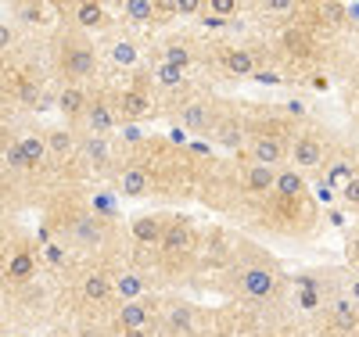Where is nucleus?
I'll return each instance as SVG.
<instances>
[{
	"label": "nucleus",
	"instance_id": "bb28decb",
	"mask_svg": "<svg viewBox=\"0 0 359 337\" xmlns=\"http://www.w3.org/2000/svg\"><path fill=\"white\" fill-rule=\"evenodd\" d=\"M352 176H355V172H352V165H348L345 158H338V162L331 165V172H327V179H331L334 187H345V183H348Z\"/></svg>",
	"mask_w": 359,
	"mask_h": 337
},
{
	"label": "nucleus",
	"instance_id": "c85d7f7f",
	"mask_svg": "<svg viewBox=\"0 0 359 337\" xmlns=\"http://www.w3.org/2000/svg\"><path fill=\"white\" fill-rule=\"evenodd\" d=\"M158 83L162 86H180V83H184V69H176V65H169V61H162V65H158Z\"/></svg>",
	"mask_w": 359,
	"mask_h": 337
},
{
	"label": "nucleus",
	"instance_id": "aec40b11",
	"mask_svg": "<svg viewBox=\"0 0 359 337\" xmlns=\"http://www.w3.org/2000/svg\"><path fill=\"white\" fill-rule=\"evenodd\" d=\"M140 291H144V280L133 277V273H126V277L115 280V294L123 298V301H140Z\"/></svg>",
	"mask_w": 359,
	"mask_h": 337
},
{
	"label": "nucleus",
	"instance_id": "5fc2aeb1",
	"mask_svg": "<svg viewBox=\"0 0 359 337\" xmlns=\"http://www.w3.org/2000/svg\"><path fill=\"white\" fill-rule=\"evenodd\" d=\"M345 15H348V18H359V4H348V8H345Z\"/></svg>",
	"mask_w": 359,
	"mask_h": 337
},
{
	"label": "nucleus",
	"instance_id": "6ab92c4d",
	"mask_svg": "<svg viewBox=\"0 0 359 337\" xmlns=\"http://www.w3.org/2000/svg\"><path fill=\"white\" fill-rule=\"evenodd\" d=\"M155 11H158V4H151V0H126L123 4V15L130 22H151Z\"/></svg>",
	"mask_w": 359,
	"mask_h": 337
},
{
	"label": "nucleus",
	"instance_id": "37998d69",
	"mask_svg": "<svg viewBox=\"0 0 359 337\" xmlns=\"http://www.w3.org/2000/svg\"><path fill=\"white\" fill-rule=\"evenodd\" d=\"M123 137H126L130 144H137V140H144V130H140V126H126V130H123Z\"/></svg>",
	"mask_w": 359,
	"mask_h": 337
},
{
	"label": "nucleus",
	"instance_id": "4be33fe9",
	"mask_svg": "<svg viewBox=\"0 0 359 337\" xmlns=\"http://www.w3.org/2000/svg\"><path fill=\"white\" fill-rule=\"evenodd\" d=\"M187 244H191V233H187V226H184V223L169 226V230H165V237H162V248H165V252H184Z\"/></svg>",
	"mask_w": 359,
	"mask_h": 337
},
{
	"label": "nucleus",
	"instance_id": "79ce46f5",
	"mask_svg": "<svg viewBox=\"0 0 359 337\" xmlns=\"http://www.w3.org/2000/svg\"><path fill=\"white\" fill-rule=\"evenodd\" d=\"M47 259H50L54 266H62V262H65V252L57 248V244H47Z\"/></svg>",
	"mask_w": 359,
	"mask_h": 337
},
{
	"label": "nucleus",
	"instance_id": "1a4fd4ad",
	"mask_svg": "<svg viewBox=\"0 0 359 337\" xmlns=\"http://www.w3.org/2000/svg\"><path fill=\"white\" fill-rule=\"evenodd\" d=\"M331 316H334V326L338 330H355L359 326V305L352 298H338L331 305Z\"/></svg>",
	"mask_w": 359,
	"mask_h": 337
},
{
	"label": "nucleus",
	"instance_id": "9d476101",
	"mask_svg": "<svg viewBox=\"0 0 359 337\" xmlns=\"http://www.w3.org/2000/svg\"><path fill=\"white\" fill-rule=\"evenodd\" d=\"M277 176L273 165H252L248 169V191L252 194H266V191H277Z\"/></svg>",
	"mask_w": 359,
	"mask_h": 337
},
{
	"label": "nucleus",
	"instance_id": "09e8293b",
	"mask_svg": "<svg viewBox=\"0 0 359 337\" xmlns=\"http://www.w3.org/2000/svg\"><path fill=\"white\" fill-rule=\"evenodd\" d=\"M191 151H194V155H208V144H205V140H194Z\"/></svg>",
	"mask_w": 359,
	"mask_h": 337
},
{
	"label": "nucleus",
	"instance_id": "f03ea898",
	"mask_svg": "<svg viewBox=\"0 0 359 337\" xmlns=\"http://www.w3.org/2000/svg\"><path fill=\"white\" fill-rule=\"evenodd\" d=\"M241 284H245V291L252 298H269V294L277 291V273L266 269V266H252V269H245Z\"/></svg>",
	"mask_w": 359,
	"mask_h": 337
},
{
	"label": "nucleus",
	"instance_id": "dca6fc26",
	"mask_svg": "<svg viewBox=\"0 0 359 337\" xmlns=\"http://www.w3.org/2000/svg\"><path fill=\"white\" fill-rule=\"evenodd\" d=\"M83 155H86V162H90V165H108V158H111V151H108L104 137H97V133H90V137L83 140Z\"/></svg>",
	"mask_w": 359,
	"mask_h": 337
},
{
	"label": "nucleus",
	"instance_id": "f257e3e1",
	"mask_svg": "<svg viewBox=\"0 0 359 337\" xmlns=\"http://www.w3.org/2000/svg\"><path fill=\"white\" fill-rule=\"evenodd\" d=\"M62 69H65V76H72V79L94 76V69H97L94 47H90V43H69L65 54H62Z\"/></svg>",
	"mask_w": 359,
	"mask_h": 337
},
{
	"label": "nucleus",
	"instance_id": "de8ad7c7",
	"mask_svg": "<svg viewBox=\"0 0 359 337\" xmlns=\"http://www.w3.org/2000/svg\"><path fill=\"white\" fill-rule=\"evenodd\" d=\"M287 115H306V104H302V101H291V104H287Z\"/></svg>",
	"mask_w": 359,
	"mask_h": 337
},
{
	"label": "nucleus",
	"instance_id": "3c124183",
	"mask_svg": "<svg viewBox=\"0 0 359 337\" xmlns=\"http://www.w3.org/2000/svg\"><path fill=\"white\" fill-rule=\"evenodd\" d=\"M169 140H172V144H184V140H187V133H184V130H172V133H169Z\"/></svg>",
	"mask_w": 359,
	"mask_h": 337
},
{
	"label": "nucleus",
	"instance_id": "2eb2a0df",
	"mask_svg": "<svg viewBox=\"0 0 359 337\" xmlns=\"http://www.w3.org/2000/svg\"><path fill=\"white\" fill-rule=\"evenodd\" d=\"M57 108H62V111H65L69 118H76V115H86L90 101L83 97V90L69 86V90H62V97H57Z\"/></svg>",
	"mask_w": 359,
	"mask_h": 337
},
{
	"label": "nucleus",
	"instance_id": "cd10ccee",
	"mask_svg": "<svg viewBox=\"0 0 359 337\" xmlns=\"http://www.w3.org/2000/svg\"><path fill=\"white\" fill-rule=\"evenodd\" d=\"M165 61H169V65H176V69H187L191 65V50L180 47V43H169L165 47Z\"/></svg>",
	"mask_w": 359,
	"mask_h": 337
},
{
	"label": "nucleus",
	"instance_id": "a18cd8bd",
	"mask_svg": "<svg viewBox=\"0 0 359 337\" xmlns=\"http://www.w3.org/2000/svg\"><path fill=\"white\" fill-rule=\"evenodd\" d=\"M266 8H269V11H291L294 4H291V0H269Z\"/></svg>",
	"mask_w": 359,
	"mask_h": 337
},
{
	"label": "nucleus",
	"instance_id": "39448f33",
	"mask_svg": "<svg viewBox=\"0 0 359 337\" xmlns=\"http://www.w3.org/2000/svg\"><path fill=\"white\" fill-rule=\"evenodd\" d=\"M118 191H123L126 198H144L147 191H151V176H147L144 169L130 165L123 169V176H118Z\"/></svg>",
	"mask_w": 359,
	"mask_h": 337
},
{
	"label": "nucleus",
	"instance_id": "7ed1b4c3",
	"mask_svg": "<svg viewBox=\"0 0 359 337\" xmlns=\"http://www.w3.org/2000/svg\"><path fill=\"white\" fill-rule=\"evenodd\" d=\"M76 240L83 244V248H97V244L104 240V219L101 216H79L76 219Z\"/></svg>",
	"mask_w": 359,
	"mask_h": 337
},
{
	"label": "nucleus",
	"instance_id": "c756f323",
	"mask_svg": "<svg viewBox=\"0 0 359 337\" xmlns=\"http://www.w3.org/2000/svg\"><path fill=\"white\" fill-rule=\"evenodd\" d=\"M306 33H302V29H287V33H284V47L291 50V54H306Z\"/></svg>",
	"mask_w": 359,
	"mask_h": 337
},
{
	"label": "nucleus",
	"instance_id": "6e6d98bb",
	"mask_svg": "<svg viewBox=\"0 0 359 337\" xmlns=\"http://www.w3.org/2000/svg\"><path fill=\"white\" fill-rule=\"evenodd\" d=\"M352 301H355V305H359V277H355V280H352Z\"/></svg>",
	"mask_w": 359,
	"mask_h": 337
},
{
	"label": "nucleus",
	"instance_id": "c9c22d12",
	"mask_svg": "<svg viewBox=\"0 0 359 337\" xmlns=\"http://www.w3.org/2000/svg\"><path fill=\"white\" fill-rule=\"evenodd\" d=\"M94 216H101V219L104 216H115V198L111 194H97L94 198Z\"/></svg>",
	"mask_w": 359,
	"mask_h": 337
},
{
	"label": "nucleus",
	"instance_id": "a878e982",
	"mask_svg": "<svg viewBox=\"0 0 359 337\" xmlns=\"http://www.w3.org/2000/svg\"><path fill=\"white\" fill-rule=\"evenodd\" d=\"M184 122H187L191 130H208V108L205 104H187Z\"/></svg>",
	"mask_w": 359,
	"mask_h": 337
},
{
	"label": "nucleus",
	"instance_id": "58836bf2",
	"mask_svg": "<svg viewBox=\"0 0 359 337\" xmlns=\"http://www.w3.org/2000/svg\"><path fill=\"white\" fill-rule=\"evenodd\" d=\"M316 198H320L323 205H331V198H334V183H331V179H320V183H316Z\"/></svg>",
	"mask_w": 359,
	"mask_h": 337
},
{
	"label": "nucleus",
	"instance_id": "423d86ee",
	"mask_svg": "<svg viewBox=\"0 0 359 337\" xmlns=\"http://www.w3.org/2000/svg\"><path fill=\"white\" fill-rule=\"evenodd\" d=\"M323 162V144L313 140V137H302L294 140V165L298 169H316Z\"/></svg>",
	"mask_w": 359,
	"mask_h": 337
},
{
	"label": "nucleus",
	"instance_id": "b1692460",
	"mask_svg": "<svg viewBox=\"0 0 359 337\" xmlns=\"http://www.w3.org/2000/svg\"><path fill=\"white\" fill-rule=\"evenodd\" d=\"M147 111V97L140 94V90H130V94H123V118H140Z\"/></svg>",
	"mask_w": 359,
	"mask_h": 337
},
{
	"label": "nucleus",
	"instance_id": "473e14b6",
	"mask_svg": "<svg viewBox=\"0 0 359 337\" xmlns=\"http://www.w3.org/2000/svg\"><path fill=\"white\" fill-rule=\"evenodd\" d=\"M158 8L176 11V15H198V11H205V4H198V0H176V4H158Z\"/></svg>",
	"mask_w": 359,
	"mask_h": 337
},
{
	"label": "nucleus",
	"instance_id": "49530a36",
	"mask_svg": "<svg viewBox=\"0 0 359 337\" xmlns=\"http://www.w3.org/2000/svg\"><path fill=\"white\" fill-rule=\"evenodd\" d=\"M201 25H208V29H219V25H223V18H216V15H208V11H205Z\"/></svg>",
	"mask_w": 359,
	"mask_h": 337
},
{
	"label": "nucleus",
	"instance_id": "4c0bfd02",
	"mask_svg": "<svg viewBox=\"0 0 359 337\" xmlns=\"http://www.w3.org/2000/svg\"><path fill=\"white\" fill-rule=\"evenodd\" d=\"M341 198H345L352 208H359V176H352L345 187H341Z\"/></svg>",
	"mask_w": 359,
	"mask_h": 337
},
{
	"label": "nucleus",
	"instance_id": "ddd939ff",
	"mask_svg": "<svg viewBox=\"0 0 359 337\" xmlns=\"http://www.w3.org/2000/svg\"><path fill=\"white\" fill-rule=\"evenodd\" d=\"M306 191V179H302V172H294V169H284L280 176H277V194L284 198V201H294L298 194Z\"/></svg>",
	"mask_w": 359,
	"mask_h": 337
},
{
	"label": "nucleus",
	"instance_id": "7c9ffc66",
	"mask_svg": "<svg viewBox=\"0 0 359 337\" xmlns=\"http://www.w3.org/2000/svg\"><path fill=\"white\" fill-rule=\"evenodd\" d=\"M294 301H298V309H306V312L320 309V287H302Z\"/></svg>",
	"mask_w": 359,
	"mask_h": 337
},
{
	"label": "nucleus",
	"instance_id": "2f4dec72",
	"mask_svg": "<svg viewBox=\"0 0 359 337\" xmlns=\"http://www.w3.org/2000/svg\"><path fill=\"white\" fill-rule=\"evenodd\" d=\"M216 133H219V144H226V147H237V144H241V126H237V122H223Z\"/></svg>",
	"mask_w": 359,
	"mask_h": 337
},
{
	"label": "nucleus",
	"instance_id": "a19ab883",
	"mask_svg": "<svg viewBox=\"0 0 359 337\" xmlns=\"http://www.w3.org/2000/svg\"><path fill=\"white\" fill-rule=\"evenodd\" d=\"M22 101H25V104H33V101H40V86H33V83H25V86H22Z\"/></svg>",
	"mask_w": 359,
	"mask_h": 337
},
{
	"label": "nucleus",
	"instance_id": "f8f14e48",
	"mask_svg": "<svg viewBox=\"0 0 359 337\" xmlns=\"http://www.w3.org/2000/svg\"><path fill=\"white\" fill-rule=\"evenodd\" d=\"M111 291H115V284L104 277V273H90V277L83 280V298L86 301H104Z\"/></svg>",
	"mask_w": 359,
	"mask_h": 337
},
{
	"label": "nucleus",
	"instance_id": "ea45409f",
	"mask_svg": "<svg viewBox=\"0 0 359 337\" xmlns=\"http://www.w3.org/2000/svg\"><path fill=\"white\" fill-rule=\"evenodd\" d=\"M8 165H11V169H29V162H25V155H22V147H18V144L8 151Z\"/></svg>",
	"mask_w": 359,
	"mask_h": 337
},
{
	"label": "nucleus",
	"instance_id": "f3484780",
	"mask_svg": "<svg viewBox=\"0 0 359 337\" xmlns=\"http://www.w3.org/2000/svg\"><path fill=\"white\" fill-rule=\"evenodd\" d=\"M76 22H79L83 29H97V25H104V4H94V0L79 4V8H76Z\"/></svg>",
	"mask_w": 359,
	"mask_h": 337
},
{
	"label": "nucleus",
	"instance_id": "20e7f679",
	"mask_svg": "<svg viewBox=\"0 0 359 337\" xmlns=\"http://www.w3.org/2000/svg\"><path fill=\"white\" fill-rule=\"evenodd\" d=\"M151 319V301H123L118 309V326L123 330H140Z\"/></svg>",
	"mask_w": 359,
	"mask_h": 337
},
{
	"label": "nucleus",
	"instance_id": "9b49d317",
	"mask_svg": "<svg viewBox=\"0 0 359 337\" xmlns=\"http://www.w3.org/2000/svg\"><path fill=\"white\" fill-rule=\"evenodd\" d=\"M133 237H137V240H144V244H162L165 226H162V219H158V216H144V219H137V223H133Z\"/></svg>",
	"mask_w": 359,
	"mask_h": 337
},
{
	"label": "nucleus",
	"instance_id": "f704fd0d",
	"mask_svg": "<svg viewBox=\"0 0 359 337\" xmlns=\"http://www.w3.org/2000/svg\"><path fill=\"white\" fill-rule=\"evenodd\" d=\"M18 18L22 22H43V4H18Z\"/></svg>",
	"mask_w": 359,
	"mask_h": 337
},
{
	"label": "nucleus",
	"instance_id": "393cba45",
	"mask_svg": "<svg viewBox=\"0 0 359 337\" xmlns=\"http://www.w3.org/2000/svg\"><path fill=\"white\" fill-rule=\"evenodd\" d=\"M47 147L54 151V155H62V158H65L69 151H72V137H69L65 130H50V133H47Z\"/></svg>",
	"mask_w": 359,
	"mask_h": 337
},
{
	"label": "nucleus",
	"instance_id": "412c9836",
	"mask_svg": "<svg viewBox=\"0 0 359 337\" xmlns=\"http://www.w3.org/2000/svg\"><path fill=\"white\" fill-rule=\"evenodd\" d=\"M18 147H22V155H25L29 169L40 165V162H43V155H47V144H43L40 137H22V140H18Z\"/></svg>",
	"mask_w": 359,
	"mask_h": 337
},
{
	"label": "nucleus",
	"instance_id": "72a5a7b5",
	"mask_svg": "<svg viewBox=\"0 0 359 337\" xmlns=\"http://www.w3.org/2000/svg\"><path fill=\"white\" fill-rule=\"evenodd\" d=\"M111 57L118 61V65H133V61H137V47L133 43H115L111 47Z\"/></svg>",
	"mask_w": 359,
	"mask_h": 337
},
{
	"label": "nucleus",
	"instance_id": "c03bdc74",
	"mask_svg": "<svg viewBox=\"0 0 359 337\" xmlns=\"http://www.w3.org/2000/svg\"><path fill=\"white\" fill-rule=\"evenodd\" d=\"M252 79H255V83H280V76H277V72H266V69H262V72H255Z\"/></svg>",
	"mask_w": 359,
	"mask_h": 337
},
{
	"label": "nucleus",
	"instance_id": "603ef678",
	"mask_svg": "<svg viewBox=\"0 0 359 337\" xmlns=\"http://www.w3.org/2000/svg\"><path fill=\"white\" fill-rule=\"evenodd\" d=\"M327 219H331V226H341V223H345V216H341V212H331Z\"/></svg>",
	"mask_w": 359,
	"mask_h": 337
},
{
	"label": "nucleus",
	"instance_id": "4468645a",
	"mask_svg": "<svg viewBox=\"0 0 359 337\" xmlns=\"http://www.w3.org/2000/svg\"><path fill=\"white\" fill-rule=\"evenodd\" d=\"M33 273H36V262H33V255H29V252H18V255L8 262V280H11V284H25Z\"/></svg>",
	"mask_w": 359,
	"mask_h": 337
},
{
	"label": "nucleus",
	"instance_id": "8fccbe9b",
	"mask_svg": "<svg viewBox=\"0 0 359 337\" xmlns=\"http://www.w3.org/2000/svg\"><path fill=\"white\" fill-rule=\"evenodd\" d=\"M123 337H151V333H147V326H140V330H123Z\"/></svg>",
	"mask_w": 359,
	"mask_h": 337
},
{
	"label": "nucleus",
	"instance_id": "6e6552de",
	"mask_svg": "<svg viewBox=\"0 0 359 337\" xmlns=\"http://www.w3.org/2000/svg\"><path fill=\"white\" fill-rule=\"evenodd\" d=\"M86 122H90V133L104 137V133L115 126V115H111V108H108L104 101H90V108H86Z\"/></svg>",
	"mask_w": 359,
	"mask_h": 337
},
{
	"label": "nucleus",
	"instance_id": "a211bd4d",
	"mask_svg": "<svg viewBox=\"0 0 359 337\" xmlns=\"http://www.w3.org/2000/svg\"><path fill=\"white\" fill-rule=\"evenodd\" d=\"M226 69H230L233 76H255V61H252V54H248L245 47H237V50L226 54Z\"/></svg>",
	"mask_w": 359,
	"mask_h": 337
},
{
	"label": "nucleus",
	"instance_id": "864d4df0",
	"mask_svg": "<svg viewBox=\"0 0 359 337\" xmlns=\"http://www.w3.org/2000/svg\"><path fill=\"white\" fill-rule=\"evenodd\" d=\"M313 86H316V90H327L331 83H327V76H316V79H313Z\"/></svg>",
	"mask_w": 359,
	"mask_h": 337
},
{
	"label": "nucleus",
	"instance_id": "5701e85b",
	"mask_svg": "<svg viewBox=\"0 0 359 337\" xmlns=\"http://www.w3.org/2000/svg\"><path fill=\"white\" fill-rule=\"evenodd\" d=\"M169 326L180 330V333H191V330H194V312H191V305H172V309H169Z\"/></svg>",
	"mask_w": 359,
	"mask_h": 337
},
{
	"label": "nucleus",
	"instance_id": "e433bc0d",
	"mask_svg": "<svg viewBox=\"0 0 359 337\" xmlns=\"http://www.w3.org/2000/svg\"><path fill=\"white\" fill-rule=\"evenodd\" d=\"M205 11H208V15H216V18H223V15H233L237 4H233V0H212V4H208Z\"/></svg>",
	"mask_w": 359,
	"mask_h": 337
},
{
	"label": "nucleus",
	"instance_id": "0eeeda50",
	"mask_svg": "<svg viewBox=\"0 0 359 337\" xmlns=\"http://www.w3.org/2000/svg\"><path fill=\"white\" fill-rule=\"evenodd\" d=\"M252 158H255V165H277L284 158V147L277 137H259L252 144Z\"/></svg>",
	"mask_w": 359,
	"mask_h": 337
}]
</instances>
